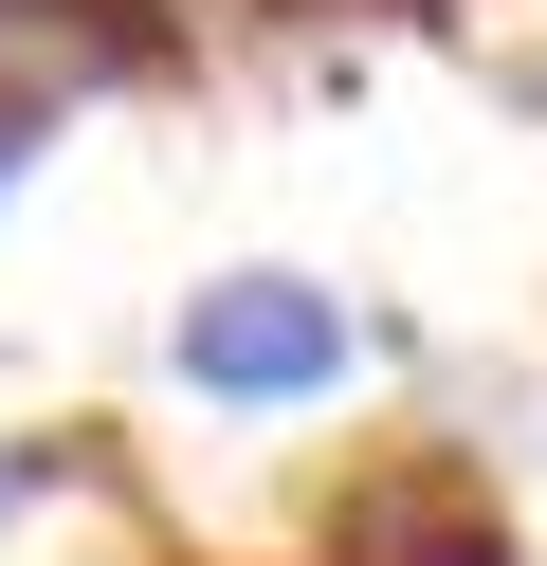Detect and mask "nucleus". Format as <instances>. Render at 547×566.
I'll return each mask as SVG.
<instances>
[{
  "label": "nucleus",
  "instance_id": "obj_1",
  "mask_svg": "<svg viewBox=\"0 0 547 566\" xmlns=\"http://www.w3.org/2000/svg\"><path fill=\"white\" fill-rule=\"evenodd\" d=\"M365 347H383V329H365L328 274H292V256H238V274H201V293L165 311V384H182V402H219V420H292V402H328Z\"/></svg>",
  "mask_w": 547,
  "mask_h": 566
},
{
  "label": "nucleus",
  "instance_id": "obj_2",
  "mask_svg": "<svg viewBox=\"0 0 547 566\" xmlns=\"http://www.w3.org/2000/svg\"><path fill=\"white\" fill-rule=\"evenodd\" d=\"M328 566H529V548H511L493 475H474L456 439H401V457H365V475L328 493Z\"/></svg>",
  "mask_w": 547,
  "mask_h": 566
},
{
  "label": "nucleus",
  "instance_id": "obj_3",
  "mask_svg": "<svg viewBox=\"0 0 547 566\" xmlns=\"http://www.w3.org/2000/svg\"><path fill=\"white\" fill-rule=\"evenodd\" d=\"M109 475V420H55V439H0V512H36V493H92Z\"/></svg>",
  "mask_w": 547,
  "mask_h": 566
},
{
  "label": "nucleus",
  "instance_id": "obj_4",
  "mask_svg": "<svg viewBox=\"0 0 547 566\" xmlns=\"http://www.w3.org/2000/svg\"><path fill=\"white\" fill-rule=\"evenodd\" d=\"M36 147H55V128H36V111H0V201H19V165H36Z\"/></svg>",
  "mask_w": 547,
  "mask_h": 566
}]
</instances>
